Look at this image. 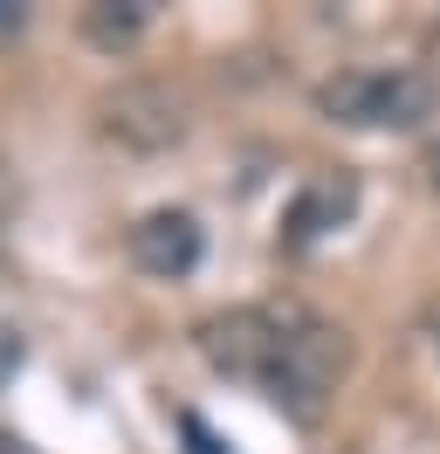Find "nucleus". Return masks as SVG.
Returning <instances> with one entry per match:
<instances>
[{"label":"nucleus","instance_id":"obj_8","mask_svg":"<svg viewBox=\"0 0 440 454\" xmlns=\"http://www.w3.org/2000/svg\"><path fill=\"white\" fill-rule=\"evenodd\" d=\"M21 28H28V7H14V0H0V42H14Z\"/></svg>","mask_w":440,"mask_h":454},{"label":"nucleus","instance_id":"obj_13","mask_svg":"<svg viewBox=\"0 0 440 454\" xmlns=\"http://www.w3.org/2000/svg\"><path fill=\"white\" fill-rule=\"evenodd\" d=\"M0 454H28V448H21V441H7V434H0Z\"/></svg>","mask_w":440,"mask_h":454},{"label":"nucleus","instance_id":"obj_10","mask_svg":"<svg viewBox=\"0 0 440 454\" xmlns=\"http://www.w3.org/2000/svg\"><path fill=\"white\" fill-rule=\"evenodd\" d=\"M14 365H21V344H14V338H7V331H0V386L14 379Z\"/></svg>","mask_w":440,"mask_h":454},{"label":"nucleus","instance_id":"obj_4","mask_svg":"<svg viewBox=\"0 0 440 454\" xmlns=\"http://www.w3.org/2000/svg\"><path fill=\"white\" fill-rule=\"evenodd\" d=\"M97 124H104V138L131 145V152H165V145L186 138V97L159 76H145V83H117L97 104Z\"/></svg>","mask_w":440,"mask_h":454},{"label":"nucleus","instance_id":"obj_12","mask_svg":"<svg viewBox=\"0 0 440 454\" xmlns=\"http://www.w3.org/2000/svg\"><path fill=\"white\" fill-rule=\"evenodd\" d=\"M427 179H434V193H440V145L427 152Z\"/></svg>","mask_w":440,"mask_h":454},{"label":"nucleus","instance_id":"obj_3","mask_svg":"<svg viewBox=\"0 0 440 454\" xmlns=\"http://www.w3.org/2000/svg\"><path fill=\"white\" fill-rule=\"evenodd\" d=\"M282 324H289V303H241V310H220L200 324V351L214 372L262 386L275 351H282Z\"/></svg>","mask_w":440,"mask_h":454},{"label":"nucleus","instance_id":"obj_9","mask_svg":"<svg viewBox=\"0 0 440 454\" xmlns=\"http://www.w3.org/2000/svg\"><path fill=\"white\" fill-rule=\"evenodd\" d=\"M179 427H186V434H192V454H220V448H214V434H207V427L192 420V413H179Z\"/></svg>","mask_w":440,"mask_h":454},{"label":"nucleus","instance_id":"obj_2","mask_svg":"<svg viewBox=\"0 0 440 454\" xmlns=\"http://www.w3.org/2000/svg\"><path fill=\"white\" fill-rule=\"evenodd\" d=\"M317 111L351 131H412L434 117V83L420 69H344L317 83Z\"/></svg>","mask_w":440,"mask_h":454},{"label":"nucleus","instance_id":"obj_6","mask_svg":"<svg viewBox=\"0 0 440 454\" xmlns=\"http://www.w3.org/2000/svg\"><path fill=\"white\" fill-rule=\"evenodd\" d=\"M358 207V186H351V172H324L310 193L289 207V248H302V241H317V234H330V227L344 221Z\"/></svg>","mask_w":440,"mask_h":454},{"label":"nucleus","instance_id":"obj_7","mask_svg":"<svg viewBox=\"0 0 440 454\" xmlns=\"http://www.w3.org/2000/svg\"><path fill=\"white\" fill-rule=\"evenodd\" d=\"M138 28H145V7L138 0H97V7H82V35L97 42V49H131L138 42Z\"/></svg>","mask_w":440,"mask_h":454},{"label":"nucleus","instance_id":"obj_5","mask_svg":"<svg viewBox=\"0 0 440 454\" xmlns=\"http://www.w3.org/2000/svg\"><path fill=\"white\" fill-rule=\"evenodd\" d=\"M131 262L145 276H192V262H200V221L179 214V207H159V214H145L131 227Z\"/></svg>","mask_w":440,"mask_h":454},{"label":"nucleus","instance_id":"obj_1","mask_svg":"<svg viewBox=\"0 0 440 454\" xmlns=\"http://www.w3.org/2000/svg\"><path fill=\"white\" fill-rule=\"evenodd\" d=\"M351 372V338L324 324V317H310L302 303H289V324H282V351H275L269 379H262V393L282 406V413H296V420H317L324 413V399L337 393V379Z\"/></svg>","mask_w":440,"mask_h":454},{"label":"nucleus","instance_id":"obj_11","mask_svg":"<svg viewBox=\"0 0 440 454\" xmlns=\"http://www.w3.org/2000/svg\"><path fill=\"white\" fill-rule=\"evenodd\" d=\"M7 214H14V179H7V159H0V227H7Z\"/></svg>","mask_w":440,"mask_h":454}]
</instances>
